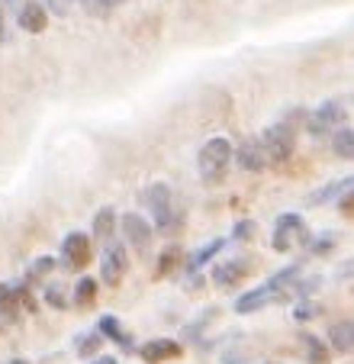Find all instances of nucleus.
I'll list each match as a JSON object with an SVG mask.
<instances>
[{
    "mask_svg": "<svg viewBox=\"0 0 354 364\" xmlns=\"http://www.w3.org/2000/svg\"><path fill=\"white\" fill-rule=\"evenodd\" d=\"M319 313H322V306H319V303H313V300H306V296H303V300H300V306L293 309V316L300 319V323H306V319L319 316Z\"/></svg>",
    "mask_w": 354,
    "mask_h": 364,
    "instance_id": "26",
    "label": "nucleus"
},
{
    "mask_svg": "<svg viewBox=\"0 0 354 364\" xmlns=\"http://www.w3.org/2000/svg\"><path fill=\"white\" fill-rule=\"evenodd\" d=\"M252 232H254V226H252V220H242L239 226L232 229V235H235V239L239 242H245V239H252Z\"/></svg>",
    "mask_w": 354,
    "mask_h": 364,
    "instance_id": "28",
    "label": "nucleus"
},
{
    "mask_svg": "<svg viewBox=\"0 0 354 364\" xmlns=\"http://www.w3.org/2000/svg\"><path fill=\"white\" fill-rule=\"evenodd\" d=\"M306 245L313 255H328L335 248V235H309Z\"/></svg>",
    "mask_w": 354,
    "mask_h": 364,
    "instance_id": "25",
    "label": "nucleus"
},
{
    "mask_svg": "<svg viewBox=\"0 0 354 364\" xmlns=\"http://www.w3.org/2000/svg\"><path fill=\"white\" fill-rule=\"evenodd\" d=\"M300 342H303V348H306L309 364H328V358H332V351L326 348V342H322V338H316V336H309V332H303V336H300Z\"/></svg>",
    "mask_w": 354,
    "mask_h": 364,
    "instance_id": "16",
    "label": "nucleus"
},
{
    "mask_svg": "<svg viewBox=\"0 0 354 364\" xmlns=\"http://www.w3.org/2000/svg\"><path fill=\"white\" fill-rule=\"evenodd\" d=\"M90 364H119V361H116L113 355H100V358H94V361H90Z\"/></svg>",
    "mask_w": 354,
    "mask_h": 364,
    "instance_id": "32",
    "label": "nucleus"
},
{
    "mask_svg": "<svg viewBox=\"0 0 354 364\" xmlns=\"http://www.w3.org/2000/svg\"><path fill=\"white\" fill-rule=\"evenodd\" d=\"M177 264H184V258H181V252L177 248H168V252L161 255V262H158V277H168L174 274Z\"/></svg>",
    "mask_w": 354,
    "mask_h": 364,
    "instance_id": "23",
    "label": "nucleus"
},
{
    "mask_svg": "<svg viewBox=\"0 0 354 364\" xmlns=\"http://www.w3.org/2000/svg\"><path fill=\"white\" fill-rule=\"evenodd\" d=\"M97 332H100V336H107L109 342H116L119 345V348H132V338L126 336V329H123V323H119V319L116 316H100V323H97Z\"/></svg>",
    "mask_w": 354,
    "mask_h": 364,
    "instance_id": "15",
    "label": "nucleus"
},
{
    "mask_svg": "<svg viewBox=\"0 0 354 364\" xmlns=\"http://www.w3.org/2000/svg\"><path fill=\"white\" fill-rule=\"evenodd\" d=\"M10 364H29V361H23V358H16V361H10Z\"/></svg>",
    "mask_w": 354,
    "mask_h": 364,
    "instance_id": "34",
    "label": "nucleus"
},
{
    "mask_svg": "<svg viewBox=\"0 0 354 364\" xmlns=\"http://www.w3.org/2000/svg\"><path fill=\"white\" fill-rule=\"evenodd\" d=\"M97 303V281L94 277H81V281L75 284V306L87 309Z\"/></svg>",
    "mask_w": 354,
    "mask_h": 364,
    "instance_id": "21",
    "label": "nucleus"
},
{
    "mask_svg": "<svg viewBox=\"0 0 354 364\" xmlns=\"http://www.w3.org/2000/svg\"><path fill=\"white\" fill-rule=\"evenodd\" d=\"M94 4H97L100 10H113V7H123L126 0H94Z\"/></svg>",
    "mask_w": 354,
    "mask_h": 364,
    "instance_id": "31",
    "label": "nucleus"
},
{
    "mask_svg": "<svg viewBox=\"0 0 354 364\" xmlns=\"http://www.w3.org/2000/svg\"><path fill=\"white\" fill-rule=\"evenodd\" d=\"M229 165H232V142L225 136H213L210 142H203L197 155V171H200V181L203 184H219L225 181L229 174Z\"/></svg>",
    "mask_w": 354,
    "mask_h": 364,
    "instance_id": "1",
    "label": "nucleus"
},
{
    "mask_svg": "<svg viewBox=\"0 0 354 364\" xmlns=\"http://www.w3.org/2000/svg\"><path fill=\"white\" fill-rule=\"evenodd\" d=\"M267 364H277V361H267Z\"/></svg>",
    "mask_w": 354,
    "mask_h": 364,
    "instance_id": "36",
    "label": "nucleus"
},
{
    "mask_svg": "<svg viewBox=\"0 0 354 364\" xmlns=\"http://www.w3.org/2000/svg\"><path fill=\"white\" fill-rule=\"evenodd\" d=\"M145 203H149L151 220H155L151 229H158V232H174V229L181 226V220H184V216L174 210V197H171L168 184H151L149 191H145Z\"/></svg>",
    "mask_w": 354,
    "mask_h": 364,
    "instance_id": "3",
    "label": "nucleus"
},
{
    "mask_svg": "<svg viewBox=\"0 0 354 364\" xmlns=\"http://www.w3.org/2000/svg\"><path fill=\"white\" fill-rule=\"evenodd\" d=\"M267 303H274V294L267 290V284H261V287L248 290V294H242L239 300H235V313H239V316H248V313H258V309H264Z\"/></svg>",
    "mask_w": 354,
    "mask_h": 364,
    "instance_id": "13",
    "label": "nucleus"
},
{
    "mask_svg": "<svg viewBox=\"0 0 354 364\" xmlns=\"http://www.w3.org/2000/svg\"><path fill=\"white\" fill-rule=\"evenodd\" d=\"M126 268H129V255H126V245L123 242H107L100 255V274H103V284L107 287H116L123 281Z\"/></svg>",
    "mask_w": 354,
    "mask_h": 364,
    "instance_id": "5",
    "label": "nucleus"
},
{
    "mask_svg": "<svg viewBox=\"0 0 354 364\" xmlns=\"http://www.w3.org/2000/svg\"><path fill=\"white\" fill-rule=\"evenodd\" d=\"M348 187H351V178H341V184H338V181H332L328 187H322V191H313V193H309L306 203H309V206H322V203H328L332 197H338L341 191H348Z\"/></svg>",
    "mask_w": 354,
    "mask_h": 364,
    "instance_id": "20",
    "label": "nucleus"
},
{
    "mask_svg": "<svg viewBox=\"0 0 354 364\" xmlns=\"http://www.w3.org/2000/svg\"><path fill=\"white\" fill-rule=\"evenodd\" d=\"M113 229H116V210H113V206L97 210V216H94V239L107 242L109 235H113Z\"/></svg>",
    "mask_w": 354,
    "mask_h": 364,
    "instance_id": "18",
    "label": "nucleus"
},
{
    "mask_svg": "<svg viewBox=\"0 0 354 364\" xmlns=\"http://www.w3.org/2000/svg\"><path fill=\"white\" fill-rule=\"evenodd\" d=\"M68 4H71V7H75V4H84V0H68Z\"/></svg>",
    "mask_w": 354,
    "mask_h": 364,
    "instance_id": "35",
    "label": "nucleus"
},
{
    "mask_svg": "<svg viewBox=\"0 0 354 364\" xmlns=\"http://www.w3.org/2000/svg\"><path fill=\"white\" fill-rule=\"evenodd\" d=\"M222 248H225V239H213L210 245H203L200 252H193V255H191V262H187V271H191V274H197V271L203 268V264L210 262V258H216V255L222 252Z\"/></svg>",
    "mask_w": 354,
    "mask_h": 364,
    "instance_id": "17",
    "label": "nucleus"
},
{
    "mask_svg": "<svg viewBox=\"0 0 354 364\" xmlns=\"http://www.w3.org/2000/svg\"><path fill=\"white\" fill-rule=\"evenodd\" d=\"M45 303L55 309H68V300H65V287L62 284H48L45 287Z\"/></svg>",
    "mask_w": 354,
    "mask_h": 364,
    "instance_id": "24",
    "label": "nucleus"
},
{
    "mask_svg": "<svg viewBox=\"0 0 354 364\" xmlns=\"http://www.w3.org/2000/svg\"><path fill=\"white\" fill-rule=\"evenodd\" d=\"M16 23H20L23 33L39 36V33H45V26H48V14L39 0H23L20 14H16Z\"/></svg>",
    "mask_w": 354,
    "mask_h": 364,
    "instance_id": "12",
    "label": "nucleus"
},
{
    "mask_svg": "<svg viewBox=\"0 0 354 364\" xmlns=\"http://www.w3.org/2000/svg\"><path fill=\"white\" fill-rule=\"evenodd\" d=\"M332 149H335V155H338V159L351 161V155H354V132L348 129V126H341V129L332 132Z\"/></svg>",
    "mask_w": 354,
    "mask_h": 364,
    "instance_id": "19",
    "label": "nucleus"
},
{
    "mask_svg": "<svg viewBox=\"0 0 354 364\" xmlns=\"http://www.w3.org/2000/svg\"><path fill=\"white\" fill-rule=\"evenodd\" d=\"M184 355V345L174 342V338H151V342L139 345V358L145 364H161V361H174V358Z\"/></svg>",
    "mask_w": 354,
    "mask_h": 364,
    "instance_id": "9",
    "label": "nucleus"
},
{
    "mask_svg": "<svg viewBox=\"0 0 354 364\" xmlns=\"http://www.w3.org/2000/svg\"><path fill=\"white\" fill-rule=\"evenodd\" d=\"M48 271H55V258L42 255V258H36V262L29 264V281H33V277H45Z\"/></svg>",
    "mask_w": 354,
    "mask_h": 364,
    "instance_id": "27",
    "label": "nucleus"
},
{
    "mask_svg": "<svg viewBox=\"0 0 354 364\" xmlns=\"http://www.w3.org/2000/svg\"><path fill=\"white\" fill-rule=\"evenodd\" d=\"M306 242H309V229H306V223H303L300 213L277 216V223H274V235H271L274 252H290V248L306 245Z\"/></svg>",
    "mask_w": 354,
    "mask_h": 364,
    "instance_id": "4",
    "label": "nucleus"
},
{
    "mask_svg": "<svg viewBox=\"0 0 354 364\" xmlns=\"http://www.w3.org/2000/svg\"><path fill=\"white\" fill-rule=\"evenodd\" d=\"M341 117H345V107H341L338 100H326V103L319 107V110H316L313 117H309V123H306L309 136H313V139H326V136H332V132L338 129Z\"/></svg>",
    "mask_w": 354,
    "mask_h": 364,
    "instance_id": "7",
    "label": "nucleus"
},
{
    "mask_svg": "<svg viewBox=\"0 0 354 364\" xmlns=\"http://www.w3.org/2000/svg\"><path fill=\"white\" fill-rule=\"evenodd\" d=\"M248 274H252V258H229V262L213 268V284L216 287H232Z\"/></svg>",
    "mask_w": 354,
    "mask_h": 364,
    "instance_id": "11",
    "label": "nucleus"
},
{
    "mask_svg": "<svg viewBox=\"0 0 354 364\" xmlns=\"http://www.w3.org/2000/svg\"><path fill=\"white\" fill-rule=\"evenodd\" d=\"M123 239L129 242L136 252H149L151 248V239H155V229H151V223L145 220V216H139V213H126L123 216Z\"/></svg>",
    "mask_w": 354,
    "mask_h": 364,
    "instance_id": "8",
    "label": "nucleus"
},
{
    "mask_svg": "<svg viewBox=\"0 0 354 364\" xmlns=\"http://www.w3.org/2000/svg\"><path fill=\"white\" fill-rule=\"evenodd\" d=\"M90 255H94V248H90V235L84 232H68L62 242V268L68 271H84L90 262Z\"/></svg>",
    "mask_w": 354,
    "mask_h": 364,
    "instance_id": "6",
    "label": "nucleus"
},
{
    "mask_svg": "<svg viewBox=\"0 0 354 364\" xmlns=\"http://www.w3.org/2000/svg\"><path fill=\"white\" fill-rule=\"evenodd\" d=\"M232 155H235V165H239L242 171L258 174V171L267 168V155H264V149H261L258 139H245L239 149H232Z\"/></svg>",
    "mask_w": 354,
    "mask_h": 364,
    "instance_id": "10",
    "label": "nucleus"
},
{
    "mask_svg": "<svg viewBox=\"0 0 354 364\" xmlns=\"http://www.w3.org/2000/svg\"><path fill=\"white\" fill-rule=\"evenodd\" d=\"M341 281H351V262L341 264Z\"/></svg>",
    "mask_w": 354,
    "mask_h": 364,
    "instance_id": "33",
    "label": "nucleus"
},
{
    "mask_svg": "<svg viewBox=\"0 0 354 364\" xmlns=\"http://www.w3.org/2000/svg\"><path fill=\"white\" fill-rule=\"evenodd\" d=\"M100 345H103L100 332H84V336H77V355H81V358H94L97 351H100Z\"/></svg>",
    "mask_w": 354,
    "mask_h": 364,
    "instance_id": "22",
    "label": "nucleus"
},
{
    "mask_svg": "<svg viewBox=\"0 0 354 364\" xmlns=\"http://www.w3.org/2000/svg\"><path fill=\"white\" fill-rule=\"evenodd\" d=\"M328 345H332V351H338V355H351V348H354L351 319H341V323L328 326Z\"/></svg>",
    "mask_w": 354,
    "mask_h": 364,
    "instance_id": "14",
    "label": "nucleus"
},
{
    "mask_svg": "<svg viewBox=\"0 0 354 364\" xmlns=\"http://www.w3.org/2000/svg\"><path fill=\"white\" fill-rule=\"evenodd\" d=\"M258 142L267 155V165H284V161L293 155V149H296V129H293L290 119L271 123L264 132H261Z\"/></svg>",
    "mask_w": 354,
    "mask_h": 364,
    "instance_id": "2",
    "label": "nucleus"
},
{
    "mask_svg": "<svg viewBox=\"0 0 354 364\" xmlns=\"http://www.w3.org/2000/svg\"><path fill=\"white\" fill-rule=\"evenodd\" d=\"M7 42H10V29H7V16L0 10V46H7Z\"/></svg>",
    "mask_w": 354,
    "mask_h": 364,
    "instance_id": "29",
    "label": "nucleus"
},
{
    "mask_svg": "<svg viewBox=\"0 0 354 364\" xmlns=\"http://www.w3.org/2000/svg\"><path fill=\"white\" fill-rule=\"evenodd\" d=\"M20 7H23V0H4V7H0V10H4V14H20Z\"/></svg>",
    "mask_w": 354,
    "mask_h": 364,
    "instance_id": "30",
    "label": "nucleus"
}]
</instances>
